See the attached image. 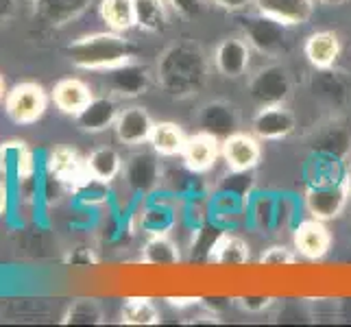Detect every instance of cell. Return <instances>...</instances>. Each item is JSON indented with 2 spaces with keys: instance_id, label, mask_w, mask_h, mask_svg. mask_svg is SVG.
Here are the masks:
<instances>
[{
  "instance_id": "e575fe53",
  "label": "cell",
  "mask_w": 351,
  "mask_h": 327,
  "mask_svg": "<svg viewBox=\"0 0 351 327\" xmlns=\"http://www.w3.org/2000/svg\"><path fill=\"white\" fill-rule=\"evenodd\" d=\"M275 304V299L269 295H247V297H240L238 299V308L245 310L249 314H260L266 312L271 306Z\"/></svg>"
},
{
  "instance_id": "52a82bcc",
  "label": "cell",
  "mask_w": 351,
  "mask_h": 327,
  "mask_svg": "<svg viewBox=\"0 0 351 327\" xmlns=\"http://www.w3.org/2000/svg\"><path fill=\"white\" fill-rule=\"evenodd\" d=\"M123 175L127 186L140 197H151L164 184V171L160 164V155L153 149L133 153L125 162Z\"/></svg>"
},
{
  "instance_id": "5bb4252c",
  "label": "cell",
  "mask_w": 351,
  "mask_h": 327,
  "mask_svg": "<svg viewBox=\"0 0 351 327\" xmlns=\"http://www.w3.org/2000/svg\"><path fill=\"white\" fill-rule=\"evenodd\" d=\"M293 245H295L297 256H301L304 260H310V262H317V260H323L330 253L332 234L323 221L308 218V221H301L295 227Z\"/></svg>"
},
{
  "instance_id": "2e32d148",
  "label": "cell",
  "mask_w": 351,
  "mask_h": 327,
  "mask_svg": "<svg viewBox=\"0 0 351 327\" xmlns=\"http://www.w3.org/2000/svg\"><path fill=\"white\" fill-rule=\"evenodd\" d=\"M258 14L271 18L284 27H304L314 16L317 0H253Z\"/></svg>"
},
{
  "instance_id": "7c38bea8",
  "label": "cell",
  "mask_w": 351,
  "mask_h": 327,
  "mask_svg": "<svg viewBox=\"0 0 351 327\" xmlns=\"http://www.w3.org/2000/svg\"><path fill=\"white\" fill-rule=\"evenodd\" d=\"M221 157V138L212 136L208 131H197L188 136L181 162L184 168L192 175H203L214 168Z\"/></svg>"
},
{
  "instance_id": "b9f144b4",
  "label": "cell",
  "mask_w": 351,
  "mask_h": 327,
  "mask_svg": "<svg viewBox=\"0 0 351 327\" xmlns=\"http://www.w3.org/2000/svg\"><path fill=\"white\" fill-rule=\"evenodd\" d=\"M343 184H345V188H347V195H349V199H351V162L345 166V173H343Z\"/></svg>"
},
{
  "instance_id": "9a60e30c",
  "label": "cell",
  "mask_w": 351,
  "mask_h": 327,
  "mask_svg": "<svg viewBox=\"0 0 351 327\" xmlns=\"http://www.w3.org/2000/svg\"><path fill=\"white\" fill-rule=\"evenodd\" d=\"M199 131H208L216 138H227L232 133L240 131V112L234 103L229 101H208L199 107L197 112Z\"/></svg>"
},
{
  "instance_id": "4dcf8cb0",
  "label": "cell",
  "mask_w": 351,
  "mask_h": 327,
  "mask_svg": "<svg viewBox=\"0 0 351 327\" xmlns=\"http://www.w3.org/2000/svg\"><path fill=\"white\" fill-rule=\"evenodd\" d=\"M101 20L107 29L116 33H125L136 27V11H133V0H101L99 5Z\"/></svg>"
},
{
  "instance_id": "f546056e",
  "label": "cell",
  "mask_w": 351,
  "mask_h": 327,
  "mask_svg": "<svg viewBox=\"0 0 351 327\" xmlns=\"http://www.w3.org/2000/svg\"><path fill=\"white\" fill-rule=\"evenodd\" d=\"M120 323L133 327H151L162 323V312L147 297H131L125 301L120 312Z\"/></svg>"
},
{
  "instance_id": "d4e9b609",
  "label": "cell",
  "mask_w": 351,
  "mask_h": 327,
  "mask_svg": "<svg viewBox=\"0 0 351 327\" xmlns=\"http://www.w3.org/2000/svg\"><path fill=\"white\" fill-rule=\"evenodd\" d=\"M86 168H88V175L101 184L110 186L112 181H116L120 175H123V168L125 162L120 153L112 147H101V149H94L88 157H86Z\"/></svg>"
},
{
  "instance_id": "8fae6325",
  "label": "cell",
  "mask_w": 351,
  "mask_h": 327,
  "mask_svg": "<svg viewBox=\"0 0 351 327\" xmlns=\"http://www.w3.org/2000/svg\"><path fill=\"white\" fill-rule=\"evenodd\" d=\"M214 68L225 79H242L251 66V46L245 38L229 35L214 48L212 55Z\"/></svg>"
},
{
  "instance_id": "d6986e66",
  "label": "cell",
  "mask_w": 351,
  "mask_h": 327,
  "mask_svg": "<svg viewBox=\"0 0 351 327\" xmlns=\"http://www.w3.org/2000/svg\"><path fill=\"white\" fill-rule=\"evenodd\" d=\"M120 109L114 96H94V99L75 116V123L83 133H103L114 129Z\"/></svg>"
},
{
  "instance_id": "d6a6232c",
  "label": "cell",
  "mask_w": 351,
  "mask_h": 327,
  "mask_svg": "<svg viewBox=\"0 0 351 327\" xmlns=\"http://www.w3.org/2000/svg\"><path fill=\"white\" fill-rule=\"evenodd\" d=\"M103 321H105V312L96 299L72 301L62 319L64 325H101Z\"/></svg>"
},
{
  "instance_id": "e0dca14e",
  "label": "cell",
  "mask_w": 351,
  "mask_h": 327,
  "mask_svg": "<svg viewBox=\"0 0 351 327\" xmlns=\"http://www.w3.org/2000/svg\"><path fill=\"white\" fill-rule=\"evenodd\" d=\"M46 175L62 181L70 190H75L90 177L86 168V160H83L75 149H68V147H57L51 151V155H48V160H46Z\"/></svg>"
},
{
  "instance_id": "277c9868",
  "label": "cell",
  "mask_w": 351,
  "mask_h": 327,
  "mask_svg": "<svg viewBox=\"0 0 351 327\" xmlns=\"http://www.w3.org/2000/svg\"><path fill=\"white\" fill-rule=\"evenodd\" d=\"M247 94L253 103L260 105H277L286 103L293 94V77L286 66L269 64L256 70L247 81Z\"/></svg>"
},
{
  "instance_id": "d590c367",
  "label": "cell",
  "mask_w": 351,
  "mask_h": 327,
  "mask_svg": "<svg viewBox=\"0 0 351 327\" xmlns=\"http://www.w3.org/2000/svg\"><path fill=\"white\" fill-rule=\"evenodd\" d=\"M293 212L295 205L288 197H277V218H275V232L277 229L288 227V223L293 221Z\"/></svg>"
},
{
  "instance_id": "30bf717a",
  "label": "cell",
  "mask_w": 351,
  "mask_h": 327,
  "mask_svg": "<svg viewBox=\"0 0 351 327\" xmlns=\"http://www.w3.org/2000/svg\"><path fill=\"white\" fill-rule=\"evenodd\" d=\"M262 140L253 133L236 131L221 140V155L229 171L251 173L262 160Z\"/></svg>"
},
{
  "instance_id": "ee69618b",
  "label": "cell",
  "mask_w": 351,
  "mask_h": 327,
  "mask_svg": "<svg viewBox=\"0 0 351 327\" xmlns=\"http://www.w3.org/2000/svg\"><path fill=\"white\" fill-rule=\"evenodd\" d=\"M5 96H7V92H5V81H3V77H0V103H3Z\"/></svg>"
},
{
  "instance_id": "9c48e42d",
  "label": "cell",
  "mask_w": 351,
  "mask_h": 327,
  "mask_svg": "<svg viewBox=\"0 0 351 327\" xmlns=\"http://www.w3.org/2000/svg\"><path fill=\"white\" fill-rule=\"evenodd\" d=\"M151 68L138 64V62H127L118 68H112L105 72V88L116 99H138V96L147 94L151 88Z\"/></svg>"
},
{
  "instance_id": "ab89813d",
  "label": "cell",
  "mask_w": 351,
  "mask_h": 327,
  "mask_svg": "<svg viewBox=\"0 0 351 327\" xmlns=\"http://www.w3.org/2000/svg\"><path fill=\"white\" fill-rule=\"evenodd\" d=\"M166 304L177 310H190V308H197L201 304V299L199 297H168Z\"/></svg>"
},
{
  "instance_id": "5b68a950",
  "label": "cell",
  "mask_w": 351,
  "mask_h": 327,
  "mask_svg": "<svg viewBox=\"0 0 351 327\" xmlns=\"http://www.w3.org/2000/svg\"><path fill=\"white\" fill-rule=\"evenodd\" d=\"M240 27H242V38H245L253 51H258L260 55L275 59L286 53V48H288L286 29L288 27H284V24L266 18L256 11V14L242 18Z\"/></svg>"
},
{
  "instance_id": "ba28073f",
  "label": "cell",
  "mask_w": 351,
  "mask_h": 327,
  "mask_svg": "<svg viewBox=\"0 0 351 327\" xmlns=\"http://www.w3.org/2000/svg\"><path fill=\"white\" fill-rule=\"evenodd\" d=\"M251 131L262 142H280L297 131V116L286 103L260 105L251 118Z\"/></svg>"
},
{
  "instance_id": "603a6c76",
  "label": "cell",
  "mask_w": 351,
  "mask_h": 327,
  "mask_svg": "<svg viewBox=\"0 0 351 327\" xmlns=\"http://www.w3.org/2000/svg\"><path fill=\"white\" fill-rule=\"evenodd\" d=\"M208 258L216 266H242L251 260V247L245 238L229 232H221Z\"/></svg>"
},
{
  "instance_id": "8992f818",
  "label": "cell",
  "mask_w": 351,
  "mask_h": 327,
  "mask_svg": "<svg viewBox=\"0 0 351 327\" xmlns=\"http://www.w3.org/2000/svg\"><path fill=\"white\" fill-rule=\"evenodd\" d=\"M48 94L40 83H18L5 96V112L16 125H33L46 114Z\"/></svg>"
},
{
  "instance_id": "836d02e7",
  "label": "cell",
  "mask_w": 351,
  "mask_h": 327,
  "mask_svg": "<svg viewBox=\"0 0 351 327\" xmlns=\"http://www.w3.org/2000/svg\"><path fill=\"white\" fill-rule=\"evenodd\" d=\"M297 251L290 249L286 245H271L262 251L260 256V264L264 266H290L297 262Z\"/></svg>"
},
{
  "instance_id": "4fadbf2b",
  "label": "cell",
  "mask_w": 351,
  "mask_h": 327,
  "mask_svg": "<svg viewBox=\"0 0 351 327\" xmlns=\"http://www.w3.org/2000/svg\"><path fill=\"white\" fill-rule=\"evenodd\" d=\"M153 127H155V120L147 109L140 105H131V107L120 109L116 125H114V133L120 144L136 149L151 140Z\"/></svg>"
},
{
  "instance_id": "1f68e13d",
  "label": "cell",
  "mask_w": 351,
  "mask_h": 327,
  "mask_svg": "<svg viewBox=\"0 0 351 327\" xmlns=\"http://www.w3.org/2000/svg\"><path fill=\"white\" fill-rule=\"evenodd\" d=\"M249 221L251 225L262 234L275 232V218H277V197L275 195H258L256 199H251L249 208Z\"/></svg>"
},
{
  "instance_id": "74e56055",
  "label": "cell",
  "mask_w": 351,
  "mask_h": 327,
  "mask_svg": "<svg viewBox=\"0 0 351 327\" xmlns=\"http://www.w3.org/2000/svg\"><path fill=\"white\" fill-rule=\"evenodd\" d=\"M168 7H171L175 14H179L181 18H192L199 14L201 9V0H166Z\"/></svg>"
},
{
  "instance_id": "3957f363",
  "label": "cell",
  "mask_w": 351,
  "mask_h": 327,
  "mask_svg": "<svg viewBox=\"0 0 351 327\" xmlns=\"http://www.w3.org/2000/svg\"><path fill=\"white\" fill-rule=\"evenodd\" d=\"M349 203L343 179L338 181H312L304 190V208L310 218L330 223L341 216Z\"/></svg>"
},
{
  "instance_id": "cb8c5ba5",
  "label": "cell",
  "mask_w": 351,
  "mask_h": 327,
  "mask_svg": "<svg viewBox=\"0 0 351 327\" xmlns=\"http://www.w3.org/2000/svg\"><path fill=\"white\" fill-rule=\"evenodd\" d=\"M138 225L147 236L171 234L177 225V210L166 201H151L140 210Z\"/></svg>"
},
{
  "instance_id": "f1b7e54d",
  "label": "cell",
  "mask_w": 351,
  "mask_h": 327,
  "mask_svg": "<svg viewBox=\"0 0 351 327\" xmlns=\"http://www.w3.org/2000/svg\"><path fill=\"white\" fill-rule=\"evenodd\" d=\"M351 144V133L347 125L343 123H332L330 127H325L319 138L314 140V151L319 155L330 157V160H343L349 151Z\"/></svg>"
},
{
  "instance_id": "7a4b0ae2",
  "label": "cell",
  "mask_w": 351,
  "mask_h": 327,
  "mask_svg": "<svg viewBox=\"0 0 351 327\" xmlns=\"http://www.w3.org/2000/svg\"><path fill=\"white\" fill-rule=\"evenodd\" d=\"M68 62L88 72H107L118 68L127 62H133L138 57V46L127 40L123 33L105 31V33H92L70 42L66 46Z\"/></svg>"
},
{
  "instance_id": "60d3db41",
  "label": "cell",
  "mask_w": 351,
  "mask_h": 327,
  "mask_svg": "<svg viewBox=\"0 0 351 327\" xmlns=\"http://www.w3.org/2000/svg\"><path fill=\"white\" fill-rule=\"evenodd\" d=\"M18 14V0H0V24H7Z\"/></svg>"
},
{
  "instance_id": "7402d4cb",
  "label": "cell",
  "mask_w": 351,
  "mask_h": 327,
  "mask_svg": "<svg viewBox=\"0 0 351 327\" xmlns=\"http://www.w3.org/2000/svg\"><path fill=\"white\" fill-rule=\"evenodd\" d=\"M51 96H53V103L59 112L68 114V116H77L81 109L94 99V94H92L88 83L81 81V79H75V77L59 81L53 88Z\"/></svg>"
},
{
  "instance_id": "4316f807",
  "label": "cell",
  "mask_w": 351,
  "mask_h": 327,
  "mask_svg": "<svg viewBox=\"0 0 351 327\" xmlns=\"http://www.w3.org/2000/svg\"><path fill=\"white\" fill-rule=\"evenodd\" d=\"M140 258L149 266H173L181 262V249L171 238V234H157L149 236L142 245Z\"/></svg>"
},
{
  "instance_id": "f35d334b",
  "label": "cell",
  "mask_w": 351,
  "mask_h": 327,
  "mask_svg": "<svg viewBox=\"0 0 351 327\" xmlns=\"http://www.w3.org/2000/svg\"><path fill=\"white\" fill-rule=\"evenodd\" d=\"M214 7H219L229 14H238V11H245L249 5H253V0H210Z\"/></svg>"
},
{
  "instance_id": "44dd1931",
  "label": "cell",
  "mask_w": 351,
  "mask_h": 327,
  "mask_svg": "<svg viewBox=\"0 0 351 327\" xmlns=\"http://www.w3.org/2000/svg\"><path fill=\"white\" fill-rule=\"evenodd\" d=\"M35 171V155L22 140L0 144V175L7 179H29Z\"/></svg>"
},
{
  "instance_id": "8d00e7d4",
  "label": "cell",
  "mask_w": 351,
  "mask_h": 327,
  "mask_svg": "<svg viewBox=\"0 0 351 327\" xmlns=\"http://www.w3.org/2000/svg\"><path fill=\"white\" fill-rule=\"evenodd\" d=\"M66 264L70 266H94L96 262H99V258L94 256V253L86 247H77V249H72L68 256L64 258Z\"/></svg>"
},
{
  "instance_id": "6da1fadb",
  "label": "cell",
  "mask_w": 351,
  "mask_h": 327,
  "mask_svg": "<svg viewBox=\"0 0 351 327\" xmlns=\"http://www.w3.org/2000/svg\"><path fill=\"white\" fill-rule=\"evenodd\" d=\"M155 81L173 99L197 96L210 79V59L192 42H177L157 57Z\"/></svg>"
},
{
  "instance_id": "7bdbcfd3",
  "label": "cell",
  "mask_w": 351,
  "mask_h": 327,
  "mask_svg": "<svg viewBox=\"0 0 351 327\" xmlns=\"http://www.w3.org/2000/svg\"><path fill=\"white\" fill-rule=\"evenodd\" d=\"M317 3L323 7H343L345 3H349V0H317Z\"/></svg>"
},
{
  "instance_id": "83f0119b",
  "label": "cell",
  "mask_w": 351,
  "mask_h": 327,
  "mask_svg": "<svg viewBox=\"0 0 351 327\" xmlns=\"http://www.w3.org/2000/svg\"><path fill=\"white\" fill-rule=\"evenodd\" d=\"M136 27L144 33H164L168 27L166 0H133Z\"/></svg>"
},
{
  "instance_id": "484cf974",
  "label": "cell",
  "mask_w": 351,
  "mask_h": 327,
  "mask_svg": "<svg viewBox=\"0 0 351 327\" xmlns=\"http://www.w3.org/2000/svg\"><path fill=\"white\" fill-rule=\"evenodd\" d=\"M186 140H188L186 131L177 123L162 120V123H155L149 144L160 157H181L184 147H186Z\"/></svg>"
},
{
  "instance_id": "ac0fdd59",
  "label": "cell",
  "mask_w": 351,
  "mask_h": 327,
  "mask_svg": "<svg viewBox=\"0 0 351 327\" xmlns=\"http://www.w3.org/2000/svg\"><path fill=\"white\" fill-rule=\"evenodd\" d=\"M90 5L92 0H33V14L44 27L59 29L86 14Z\"/></svg>"
},
{
  "instance_id": "ffe728a7",
  "label": "cell",
  "mask_w": 351,
  "mask_h": 327,
  "mask_svg": "<svg viewBox=\"0 0 351 327\" xmlns=\"http://www.w3.org/2000/svg\"><path fill=\"white\" fill-rule=\"evenodd\" d=\"M341 38L334 31H317L310 33L304 42V55L308 64L314 70H330L336 66L338 57H341Z\"/></svg>"
}]
</instances>
